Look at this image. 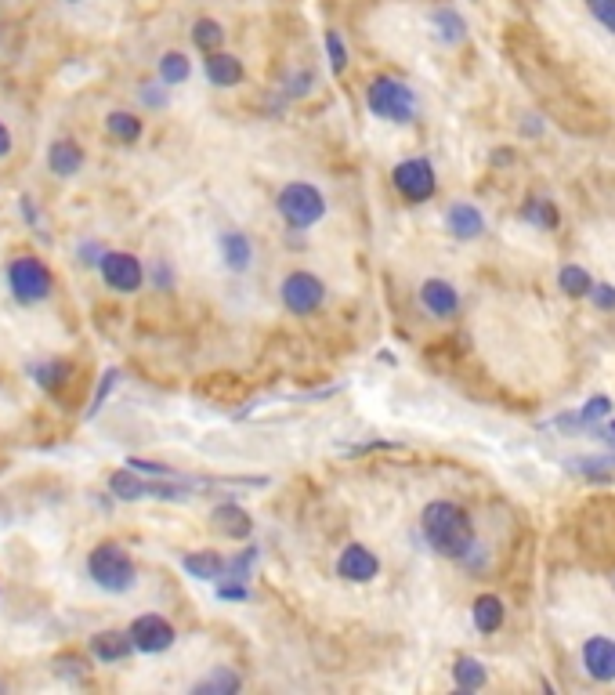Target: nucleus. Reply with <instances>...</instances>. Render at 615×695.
I'll list each match as a JSON object with an SVG mask.
<instances>
[{
  "label": "nucleus",
  "instance_id": "1",
  "mask_svg": "<svg viewBox=\"0 0 615 695\" xmlns=\"http://www.w3.org/2000/svg\"><path fill=\"white\" fill-rule=\"evenodd\" d=\"M420 529L431 551H438L442 558H467L474 547V525L471 515L453 500H435L424 507L420 515Z\"/></svg>",
  "mask_w": 615,
  "mask_h": 695
},
{
  "label": "nucleus",
  "instance_id": "2",
  "mask_svg": "<svg viewBox=\"0 0 615 695\" xmlns=\"http://www.w3.org/2000/svg\"><path fill=\"white\" fill-rule=\"evenodd\" d=\"M87 576L95 580V587H102L105 594H127L138 583V569L134 558L123 551V543L102 540L95 551L87 554Z\"/></svg>",
  "mask_w": 615,
  "mask_h": 695
},
{
  "label": "nucleus",
  "instance_id": "3",
  "mask_svg": "<svg viewBox=\"0 0 615 695\" xmlns=\"http://www.w3.org/2000/svg\"><path fill=\"white\" fill-rule=\"evenodd\" d=\"M366 105L369 113L380 116V120H391V124H409L417 116V95L413 87H406L395 77H377L366 87Z\"/></svg>",
  "mask_w": 615,
  "mask_h": 695
},
{
  "label": "nucleus",
  "instance_id": "4",
  "mask_svg": "<svg viewBox=\"0 0 615 695\" xmlns=\"http://www.w3.org/2000/svg\"><path fill=\"white\" fill-rule=\"evenodd\" d=\"M51 286H55V276H51V268L40 258L22 254V258L8 261V290L19 305H40V301H48Z\"/></svg>",
  "mask_w": 615,
  "mask_h": 695
},
{
  "label": "nucleus",
  "instance_id": "5",
  "mask_svg": "<svg viewBox=\"0 0 615 695\" xmlns=\"http://www.w3.org/2000/svg\"><path fill=\"white\" fill-rule=\"evenodd\" d=\"M283 221L290 229H308L315 221L326 214V200H322V192L308 181H290L283 192H279V200H275Z\"/></svg>",
  "mask_w": 615,
  "mask_h": 695
},
{
  "label": "nucleus",
  "instance_id": "6",
  "mask_svg": "<svg viewBox=\"0 0 615 695\" xmlns=\"http://www.w3.org/2000/svg\"><path fill=\"white\" fill-rule=\"evenodd\" d=\"M98 272H102L105 286L116 290V294H134V290H142V283H145L142 261L134 258V254H127V250H105Z\"/></svg>",
  "mask_w": 615,
  "mask_h": 695
},
{
  "label": "nucleus",
  "instance_id": "7",
  "mask_svg": "<svg viewBox=\"0 0 615 695\" xmlns=\"http://www.w3.org/2000/svg\"><path fill=\"white\" fill-rule=\"evenodd\" d=\"M395 189L406 196L409 203H424L435 196L438 189V178H435V167H431V160H402L395 167Z\"/></svg>",
  "mask_w": 615,
  "mask_h": 695
},
{
  "label": "nucleus",
  "instance_id": "8",
  "mask_svg": "<svg viewBox=\"0 0 615 695\" xmlns=\"http://www.w3.org/2000/svg\"><path fill=\"white\" fill-rule=\"evenodd\" d=\"M283 305L290 308L294 315H312L315 308L326 301V286H322L319 276H312V272H290V276L283 279Z\"/></svg>",
  "mask_w": 615,
  "mask_h": 695
},
{
  "label": "nucleus",
  "instance_id": "9",
  "mask_svg": "<svg viewBox=\"0 0 615 695\" xmlns=\"http://www.w3.org/2000/svg\"><path fill=\"white\" fill-rule=\"evenodd\" d=\"M131 641L138 652H145V656H160V652H167V648L174 645V627L167 623L163 616H156V612H145V616H138L131 623Z\"/></svg>",
  "mask_w": 615,
  "mask_h": 695
},
{
  "label": "nucleus",
  "instance_id": "10",
  "mask_svg": "<svg viewBox=\"0 0 615 695\" xmlns=\"http://www.w3.org/2000/svg\"><path fill=\"white\" fill-rule=\"evenodd\" d=\"M337 572H341L344 580H351V583H369L380 572V562H377V554L369 551V547H362V543H351V547H344V551H341V558H337Z\"/></svg>",
  "mask_w": 615,
  "mask_h": 695
},
{
  "label": "nucleus",
  "instance_id": "11",
  "mask_svg": "<svg viewBox=\"0 0 615 695\" xmlns=\"http://www.w3.org/2000/svg\"><path fill=\"white\" fill-rule=\"evenodd\" d=\"M87 648H91V656L98 663H123L131 652H138L131 641V630H98V634H91Z\"/></svg>",
  "mask_w": 615,
  "mask_h": 695
},
{
  "label": "nucleus",
  "instance_id": "12",
  "mask_svg": "<svg viewBox=\"0 0 615 695\" xmlns=\"http://www.w3.org/2000/svg\"><path fill=\"white\" fill-rule=\"evenodd\" d=\"M420 305L427 308V315H435V319H449L456 315L460 308V294H456L453 283H445V279H427L420 286Z\"/></svg>",
  "mask_w": 615,
  "mask_h": 695
},
{
  "label": "nucleus",
  "instance_id": "13",
  "mask_svg": "<svg viewBox=\"0 0 615 695\" xmlns=\"http://www.w3.org/2000/svg\"><path fill=\"white\" fill-rule=\"evenodd\" d=\"M583 667L594 681H615V641L612 638H590L583 645Z\"/></svg>",
  "mask_w": 615,
  "mask_h": 695
},
{
  "label": "nucleus",
  "instance_id": "14",
  "mask_svg": "<svg viewBox=\"0 0 615 695\" xmlns=\"http://www.w3.org/2000/svg\"><path fill=\"white\" fill-rule=\"evenodd\" d=\"M80 167H84V149L73 138H58L48 149V171L55 178H73V174H80Z\"/></svg>",
  "mask_w": 615,
  "mask_h": 695
},
{
  "label": "nucleus",
  "instance_id": "15",
  "mask_svg": "<svg viewBox=\"0 0 615 695\" xmlns=\"http://www.w3.org/2000/svg\"><path fill=\"white\" fill-rule=\"evenodd\" d=\"M29 377L40 384V388L48 391V395H58V391L66 388L73 381V362L66 359H40L29 366Z\"/></svg>",
  "mask_w": 615,
  "mask_h": 695
},
{
  "label": "nucleus",
  "instance_id": "16",
  "mask_svg": "<svg viewBox=\"0 0 615 695\" xmlns=\"http://www.w3.org/2000/svg\"><path fill=\"white\" fill-rule=\"evenodd\" d=\"M445 225H449V232L456 239H478L485 232L482 210L474 207V203H453L449 214H445Z\"/></svg>",
  "mask_w": 615,
  "mask_h": 695
},
{
  "label": "nucleus",
  "instance_id": "17",
  "mask_svg": "<svg viewBox=\"0 0 615 695\" xmlns=\"http://www.w3.org/2000/svg\"><path fill=\"white\" fill-rule=\"evenodd\" d=\"M210 522H214V529H218L221 536H228V540H246V536H250V529H254L250 515H246L243 507H236V504L214 507Z\"/></svg>",
  "mask_w": 615,
  "mask_h": 695
},
{
  "label": "nucleus",
  "instance_id": "18",
  "mask_svg": "<svg viewBox=\"0 0 615 695\" xmlns=\"http://www.w3.org/2000/svg\"><path fill=\"white\" fill-rule=\"evenodd\" d=\"M181 565H185V572H189L192 580H203V583L225 580V572H228V562L214 551H192V554H185V562Z\"/></svg>",
  "mask_w": 615,
  "mask_h": 695
},
{
  "label": "nucleus",
  "instance_id": "19",
  "mask_svg": "<svg viewBox=\"0 0 615 695\" xmlns=\"http://www.w3.org/2000/svg\"><path fill=\"white\" fill-rule=\"evenodd\" d=\"M207 80L214 87H236L243 80V62L236 55H228V51H214L207 55Z\"/></svg>",
  "mask_w": 615,
  "mask_h": 695
},
{
  "label": "nucleus",
  "instance_id": "20",
  "mask_svg": "<svg viewBox=\"0 0 615 695\" xmlns=\"http://www.w3.org/2000/svg\"><path fill=\"white\" fill-rule=\"evenodd\" d=\"M218 247H221V261H225L232 272H246L250 261H254V247H250V239H246L243 232H225Z\"/></svg>",
  "mask_w": 615,
  "mask_h": 695
},
{
  "label": "nucleus",
  "instance_id": "21",
  "mask_svg": "<svg viewBox=\"0 0 615 695\" xmlns=\"http://www.w3.org/2000/svg\"><path fill=\"white\" fill-rule=\"evenodd\" d=\"M109 489H113V496H120V500H142V496H149V482H145L142 471H134V467L113 471V475H109Z\"/></svg>",
  "mask_w": 615,
  "mask_h": 695
},
{
  "label": "nucleus",
  "instance_id": "22",
  "mask_svg": "<svg viewBox=\"0 0 615 695\" xmlns=\"http://www.w3.org/2000/svg\"><path fill=\"white\" fill-rule=\"evenodd\" d=\"M474 627L482 630V634H496L503 627V601L496 594H482V598H474Z\"/></svg>",
  "mask_w": 615,
  "mask_h": 695
},
{
  "label": "nucleus",
  "instance_id": "23",
  "mask_svg": "<svg viewBox=\"0 0 615 695\" xmlns=\"http://www.w3.org/2000/svg\"><path fill=\"white\" fill-rule=\"evenodd\" d=\"M239 688H243V681H239L236 670L214 667V670H210V677H203L199 685H192V692H196V695H236Z\"/></svg>",
  "mask_w": 615,
  "mask_h": 695
},
{
  "label": "nucleus",
  "instance_id": "24",
  "mask_svg": "<svg viewBox=\"0 0 615 695\" xmlns=\"http://www.w3.org/2000/svg\"><path fill=\"white\" fill-rule=\"evenodd\" d=\"M431 22H435V33L445 40V44H460L467 37V22L460 11L453 8H435L431 11Z\"/></svg>",
  "mask_w": 615,
  "mask_h": 695
},
{
  "label": "nucleus",
  "instance_id": "25",
  "mask_svg": "<svg viewBox=\"0 0 615 695\" xmlns=\"http://www.w3.org/2000/svg\"><path fill=\"white\" fill-rule=\"evenodd\" d=\"M105 131L113 134L120 145H134L138 138H142V120L134 113H123V109H116V113L105 116Z\"/></svg>",
  "mask_w": 615,
  "mask_h": 695
},
{
  "label": "nucleus",
  "instance_id": "26",
  "mask_svg": "<svg viewBox=\"0 0 615 695\" xmlns=\"http://www.w3.org/2000/svg\"><path fill=\"white\" fill-rule=\"evenodd\" d=\"M192 44H196L203 55H214V51H221V44H225V29H221V22L199 19L196 26H192Z\"/></svg>",
  "mask_w": 615,
  "mask_h": 695
},
{
  "label": "nucleus",
  "instance_id": "27",
  "mask_svg": "<svg viewBox=\"0 0 615 695\" xmlns=\"http://www.w3.org/2000/svg\"><path fill=\"white\" fill-rule=\"evenodd\" d=\"M192 77V62L181 51H167V55L160 58V80L167 87H178L185 84V80Z\"/></svg>",
  "mask_w": 615,
  "mask_h": 695
},
{
  "label": "nucleus",
  "instance_id": "28",
  "mask_svg": "<svg viewBox=\"0 0 615 695\" xmlns=\"http://www.w3.org/2000/svg\"><path fill=\"white\" fill-rule=\"evenodd\" d=\"M558 283H561V290H565L568 297H590V290H594V279L587 276V268H579V265L561 268Z\"/></svg>",
  "mask_w": 615,
  "mask_h": 695
},
{
  "label": "nucleus",
  "instance_id": "29",
  "mask_svg": "<svg viewBox=\"0 0 615 695\" xmlns=\"http://www.w3.org/2000/svg\"><path fill=\"white\" fill-rule=\"evenodd\" d=\"M521 218L529 221V225H536V229H554L558 225V207L550 200H529L521 207Z\"/></svg>",
  "mask_w": 615,
  "mask_h": 695
},
{
  "label": "nucleus",
  "instance_id": "30",
  "mask_svg": "<svg viewBox=\"0 0 615 695\" xmlns=\"http://www.w3.org/2000/svg\"><path fill=\"white\" fill-rule=\"evenodd\" d=\"M572 471H579L583 478H612L615 475V457H583V460H568Z\"/></svg>",
  "mask_w": 615,
  "mask_h": 695
},
{
  "label": "nucleus",
  "instance_id": "31",
  "mask_svg": "<svg viewBox=\"0 0 615 695\" xmlns=\"http://www.w3.org/2000/svg\"><path fill=\"white\" fill-rule=\"evenodd\" d=\"M453 677H456V685H460V688L474 692V688H482V685H485V667L478 663V659H456Z\"/></svg>",
  "mask_w": 615,
  "mask_h": 695
},
{
  "label": "nucleus",
  "instance_id": "32",
  "mask_svg": "<svg viewBox=\"0 0 615 695\" xmlns=\"http://www.w3.org/2000/svg\"><path fill=\"white\" fill-rule=\"evenodd\" d=\"M116 384H120V370H116V366H109V370L102 373V381H98L95 395H91V406H87V413H84L87 420H95L98 413H102L105 399H109V395H113V388H116Z\"/></svg>",
  "mask_w": 615,
  "mask_h": 695
},
{
  "label": "nucleus",
  "instance_id": "33",
  "mask_svg": "<svg viewBox=\"0 0 615 695\" xmlns=\"http://www.w3.org/2000/svg\"><path fill=\"white\" fill-rule=\"evenodd\" d=\"M87 670H91V667H87L84 656H73V652H62V656H55V674L66 677V681H84Z\"/></svg>",
  "mask_w": 615,
  "mask_h": 695
},
{
  "label": "nucleus",
  "instance_id": "34",
  "mask_svg": "<svg viewBox=\"0 0 615 695\" xmlns=\"http://www.w3.org/2000/svg\"><path fill=\"white\" fill-rule=\"evenodd\" d=\"M326 55H330V69L333 73H344V66H348V48H344V40L337 29H330L326 33Z\"/></svg>",
  "mask_w": 615,
  "mask_h": 695
},
{
  "label": "nucleus",
  "instance_id": "35",
  "mask_svg": "<svg viewBox=\"0 0 615 695\" xmlns=\"http://www.w3.org/2000/svg\"><path fill=\"white\" fill-rule=\"evenodd\" d=\"M254 562H257V547H246L239 558H232L228 562V572H225V580H239V583H246V576H250V569H254Z\"/></svg>",
  "mask_w": 615,
  "mask_h": 695
},
{
  "label": "nucleus",
  "instance_id": "36",
  "mask_svg": "<svg viewBox=\"0 0 615 695\" xmlns=\"http://www.w3.org/2000/svg\"><path fill=\"white\" fill-rule=\"evenodd\" d=\"M608 413H612V402H608L605 395H597V399H590L587 406H583V410L576 413V417H579V424L587 428V424H594V420L608 417Z\"/></svg>",
  "mask_w": 615,
  "mask_h": 695
},
{
  "label": "nucleus",
  "instance_id": "37",
  "mask_svg": "<svg viewBox=\"0 0 615 695\" xmlns=\"http://www.w3.org/2000/svg\"><path fill=\"white\" fill-rule=\"evenodd\" d=\"M587 8L601 26L615 33V0H587Z\"/></svg>",
  "mask_w": 615,
  "mask_h": 695
},
{
  "label": "nucleus",
  "instance_id": "38",
  "mask_svg": "<svg viewBox=\"0 0 615 695\" xmlns=\"http://www.w3.org/2000/svg\"><path fill=\"white\" fill-rule=\"evenodd\" d=\"M76 258H80V265H102V258H105V247L102 243H95V239H87V243H80V247H76Z\"/></svg>",
  "mask_w": 615,
  "mask_h": 695
},
{
  "label": "nucleus",
  "instance_id": "39",
  "mask_svg": "<svg viewBox=\"0 0 615 695\" xmlns=\"http://www.w3.org/2000/svg\"><path fill=\"white\" fill-rule=\"evenodd\" d=\"M163 80L160 84H142V91H138V95H142V102L149 105V109H163V105H167V91H163Z\"/></svg>",
  "mask_w": 615,
  "mask_h": 695
},
{
  "label": "nucleus",
  "instance_id": "40",
  "mask_svg": "<svg viewBox=\"0 0 615 695\" xmlns=\"http://www.w3.org/2000/svg\"><path fill=\"white\" fill-rule=\"evenodd\" d=\"M590 301H594L601 312H612V308H615V286L594 283V290H590Z\"/></svg>",
  "mask_w": 615,
  "mask_h": 695
},
{
  "label": "nucleus",
  "instance_id": "41",
  "mask_svg": "<svg viewBox=\"0 0 615 695\" xmlns=\"http://www.w3.org/2000/svg\"><path fill=\"white\" fill-rule=\"evenodd\" d=\"M127 467H134V471H142V475H156V478H171V467H163V464H156V460H142V457H131V460H127Z\"/></svg>",
  "mask_w": 615,
  "mask_h": 695
},
{
  "label": "nucleus",
  "instance_id": "42",
  "mask_svg": "<svg viewBox=\"0 0 615 695\" xmlns=\"http://www.w3.org/2000/svg\"><path fill=\"white\" fill-rule=\"evenodd\" d=\"M218 598H225V601H243V598H246V587H243L239 580L221 583V587H218Z\"/></svg>",
  "mask_w": 615,
  "mask_h": 695
},
{
  "label": "nucleus",
  "instance_id": "43",
  "mask_svg": "<svg viewBox=\"0 0 615 695\" xmlns=\"http://www.w3.org/2000/svg\"><path fill=\"white\" fill-rule=\"evenodd\" d=\"M152 279H156L163 290H171V268L163 265V261H156V268H152Z\"/></svg>",
  "mask_w": 615,
  "mask_h": 695
},
{
  "label": "nucleus",
  "instance_id": "44",
  "mask_svg": "<svg viewBox=\"0 0 615 695\" xmlns=\"http://www.w3.org/2000/svg\"><path fill=\"white\" fill-rule=\"evenodd\" d=\"M11 145H15V142H11V131L0 124V160H4V156H11Z\"/></svg>",
  "mask_w": 615,
  "mask_h": 695
},
{
  "label": "nucleus",
  "instance_id": "45",
  "mask_svg": "<svg viewBox=\"0 0 615 695\" xmlns=\"http://www.w3.org/2000/svg\"><path fill=\"white\" fill-rule=\"evenodd\" d=\"M22 214H26L29 225H37V210H33V200H29V196H22Z\"/></svg>",
  "mask_w": 615,
  "mask_h": 695
},
{
  "label": "nucleus",
  "instance_id": "46",
  "mask_svg": "<svg viewBox=\"0 0 615 695\" xmlns=\"http://www.w3.org/2000/svg\"><path fill=\"white\" fill-rule=\"evenodd\" d=\"M601 435H605V438H608V442H615V424H608V428H605V431H601Z\"/></svg>",
  "mask_w": 615,
  "mask_h": 695
},
{
  "label": "nucleus",
  "instance_id": "47",
  "mask_svg": "<svg viewBox=\"0 0 615 695\" xmlns=\"http://www.w3.org/2000/svg\"><path fill=\"white\" fill-rule=\"evenodd\" d=\"M69 4H80V0H69Z\"/></svg>",
  "mask_w": 615,
  "mask_h": 695
},
{
  "label": "nucleus",
  "instance_id": "48",
  "mask_svg": "<svg viewBox=\"0 0 615 695\" xmlns=\"http://www.w3.org/2000/svg\"><path fill=\"white\" fill-rule=\"evenodd\" d=\"M0 692H4V685H0Z\"/></svg>",
  "mask_w": 615,
  "mask_h": 695
}]
</instances>
